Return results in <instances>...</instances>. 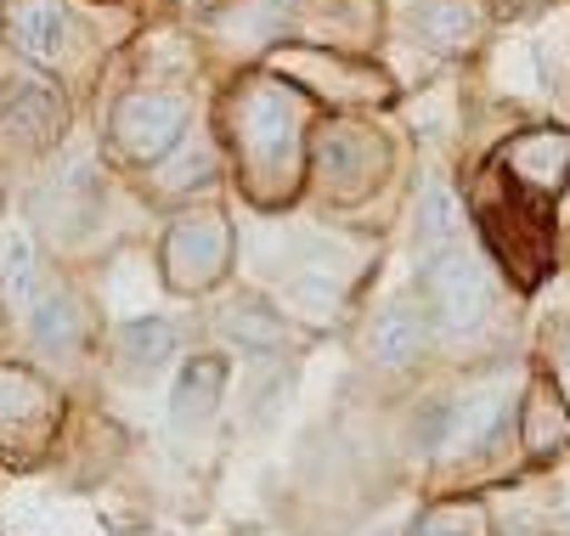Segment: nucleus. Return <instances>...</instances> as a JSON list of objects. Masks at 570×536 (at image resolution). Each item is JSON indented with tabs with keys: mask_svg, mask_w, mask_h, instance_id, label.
<instances>
[{
	"mask_svg": "<svg viewBox=\"0 0 570 536\" xmlns=\"http://www.w3.org/2000/svg\"><path fill=\"white\" fill-rule=\"evenodd\" d=\"M419 288H424L430 311H435V322L446 334H474L485 322V311H492V282H485V266L463 244L424 249Z\"/></svg>",
	"mask_w": 570,
	"mask_h": 536,
	"instance_id": "nucleus-1",
	"label": "nucleus"
},
{
	"mask_svg": "<svg viewBox=\"0 0 570 536\" xmlns=\"http://www.w3.org/2000/svg\"><path fill=\"white\" fill-rule=\"evenodd\" d=\"M114 136L119 147L130 152V159L141 165H158V159H170V152L187 141V102L181 97H125L119 113H114Z\"/></svg>",
	"mask_w": 570,
	"mask_h": 536,
	"instance_id": "nucleus-2",
	"label": "nucleus"
},
{
	"mask_svg": "<svg viewBox=\"0 0 570 536\" xmlns=\"http://www.w3.org/2000/svg\"><path fill=\"white\" fill-rule=\"evenodd\" d=\"M62 125H68V102H62V91L46 80V73H18L12 68L7 80H0V130L7 136L40 147Z\"/></svg>",
	"mask_w": 570,
	"mask_h": 536,
	"instance_id": "nucleus-3",
	"label": "nucleus"
},
{
	"mask_svg": "<svg viewBox=\"0 0 570 536\" xmlns=\"http://www.w3.org/2000/svg\"><path fill=\"white\" fill-rule=\"evenodd\" d=\"M243 136H249L255 165L277 170L294 152V136H299V102L277 86H255L249 102H243Z\"/></svg>",
	"mask_w": 570,
	"mask_h": 536,
	"instance_id": "nucleus-4",
	"label": "nucleus"
},
{
	"mask_svg": "<svg viewBox=\"0 0 570 536\" xmlns=\"http://www.w3.org/2000/svg\"><path fill=\"white\" fill-rule=\"evenodd\" d=\"M165 266H170V282L176 288H204L220 277L226 266V226L215 215H193L181 220L170 244H165Z\"/></svg>",
	"mask_w": 570,
	"mask_h": 536,
	"instance_id": "nucleus-5",
	"label": "nucleus"
},
{
	"mask_svg": "<svg viewBox=\"0 0 570 536\" xmlns=\"http://www.w3.org/2000/svg\"><path fill=\"white\" fill-rule=\"evenodd\" d=\"M503 424H509V385H492V390H469L463 401H452L441 446H452V451H474V446H485V440H492Z\"/></svg>",
	"mask_w": 570,
	"mask_h": 536,
	"instance_id": "nucleus-6",
	"label": "nucleus"
},
{
	"mask_svg": "<svg viewBox=\"0 0 570 536\" xmlns=\"http://www.w3.org/2000/svg\"><path fill=\"white\" fill-rule=\"evenodd\" d=\"M12 46L40 62V68H57L73 46V23L62 18V7H51V0H29V7H18L12 18Z\"/></svg>",
	"mask_w": 570,
	"mask_h": 536,
	"instance_id": "nucleus-7",
	"label": "nucleus"
},
{
	"mask_svg": "<svg viewBox=\"0 0 570 536\" xmlns=\"http://www.w3.org/2000/svg\"><path fill=\"white\" fill-rule=\"evenodd\" d=\"M40 255H35V232L12 215L0 220V299L12 305V311H23V305L40 294Z\"/></svg>",
	"mask_w": 570,
	"mask_h": 536,
	"instance_id": "nucleus-8",
	"label": "nucleus"
},
{
	"mask_svg": "<svg viewBox=\"0 0 570 536\" xmlns=\"http://www.w3.org/2000/svg\"><path fill=\"white\" fill-rule=\"evenodd\" d=\"M424 345H430V317L419 305H390L373 322V356L384 367H406L413 356H424Z\"/></svg>",
	"mask_w": 570,
	"mask_h": 536,
	"instance_id": "nucleus-9",
	"label": "nucleus"
},
{
	"mask_svg": "<svg viewBox=\"0 0 570 536\" xmlns=\"http://www.w3.org/2000/svg\"><path fill=\"white\" fill-rule=\"evenodd\" d=\"M220 339L237 345L243 356H255V350H277L288 339V328H283L277 311H266L261 299H232L220 311Z\"/></svg>",
	"mask_w": 570,
	"mask_h": 536,
	"instance_id": "nucleus-10",
	"label": "nucleus"
},
{
	"mask_svg": "<svg viewBox=\"0 0 570 536\" xmlns=\"http://www.w3.org/2000/svg\"><path fill=\"white\" fill-rule=\"evenodd\" d=\"M23 322H29V339L46 345V350H73L79 345V305L62 294V288H46L23 305Z\"/></svg>",
	"mask_w": 570,
	"mask_h": 536,
	"instance_id": "nucleus-11",
	"label": "nucleus"
},
{
	"mask_svg": "<svg viewBox=\"0 0 570 536\" xmlns=\"http://www.w3.org/2000/svg\"><path fill=\"white\" fill-rule=\"evenodd\" d=\"M176 345H181V334H176V322H165V317L125 322V334H119V356H125L136 373L170 367V361H176Z\"/></svg>",
	"mask_w": 570,
	"mask_h": 536,
	"instance_id": "nucleus-12",
	"label": "nucleus"
},
{
	"mask_svg": "<svg viewBox=\"0 0 570 536\" xmlns=\"http://www.w3.org/2000/svg\"><path fill=\"white\" fill-rule=\"evenodd\" d=\"M220 385H226V361H215V356L193 361L181 373V385H176V407H170L176 424H204L215 413V401H220Z\"/></svg>",
	"mask_w": 570,
	"mask_h": 536,
	"instance_id": "nucleus-13",
	"label": "nucleus"
},
{
	"mask_svg": "<svg viewBox=\"0 0 570 536\" xmlns=\"http://www.w3.org/2000/svg\"><path fill=\"white\" fill-rule=\"evenodd\" d=\"M419 232H424V249H441V244H458L463 232V198L452 187H430L424 204H419Z\"/></svg>",
	"mask_w": 570,
	"mask_h": 536,
	"instance_id": "nucleus-14",
	"label": "nucleus"
},
{
	"mask_svg": "<svg viewBox=\"0 0 570 536\" xmlns=\"http://www.w3.org/2000/svg\"><path fill=\"white\" fill-rule=\"evenodd\" d=\"M419 34L430 46L452 51V46H463L474 34V12L463 7V0H424V7H419Z\"/></svg>",
	"mask_w": 570,
	"mask_h": 536,
	"instance_id": "nucleus-15",
	"label": "nucleus"
},
{
	"mask_svg": "<svg viewBox=\"0 0 570 536\" xmlns=\"http://www.w3.org/2000/svg\"><path fill=\"white\" fill-rule=\"evenodd\" d=\"M485 530V519H480V508H435V514H424L419 519V530L413 536H480Z\"/></svg>",
	"mask_w": 570,
	"mask_h": 536,
	"instance_id": "nucleus-16",
	"label": "nucleus"
},
{
	"mask_svg": "<svg viewBox=\"0 0 570 536\" xmlns=\"http://www.w3.org/2000/svg\"><path fill=\"white\" fill-rule=\"evenodd\" d=\"M40 413V385L23 373H0V418H35Z\"/></svg>",
	"mask_w": 570,
	"mask_h": 536,
	"instance_id": "nucleus-17",
	"label": "nucleus"
},
{
	"mask_svg": "<svg viewBox=\"0 0 570 536\" xmlns=\"http://www.w3.org/2000/svg\"><path fill=\"white\" fill-rule=\"evenodd\" d=\"M209 170H215V152H209V147H187L181 159L165 170V187H170V192H187L193 181H209Z\"/></svg>",
	"mask_w": 570,
	"mask_h": 536,
	"instance_id": "nucleus-18",
	"label": "nucleus"
},
{
	"mask_svg": "<svg viewBox=\"0 0 570 536\" xmlns=\"http://www.w3.org/2000/svg\"><path fill=\"white\" fill-rule=\"evenodd\" d=\"M288 299L299 305L305 317H316V322H322V317H334V282H316V277H294V282H288Z\"/></svg>",
	"mask_w": 570,
	"mask_h": 536,
	"instance_id": "nucleus-19",
	"label": "nucleus"
},
{
	"mask_svg": "<svg viewBox=\"0 0 570 536\" xmlns=\"http://www.w3.org/2000/svg\"><path fill=\"white\" fill-rule=\"evenodd\" d=\"M322 170L328 176H356V136L351 130H334L322 141Z\"/></svg>",
	"mask_w": 570,
	"mask_h": 536,
	"instance_id": "nucleus-20",
	"label": "nucleus"
},
{
	"mask_svg": "<svg viewBox=\"0 0 570 536\" xmlns=\"http://www.w3.org/2000/svg\"><path fill=\"white\" fill-rule=\"evenodd\" d=\"M559 367H564V385H570V334H564V345H559Z\"/></svg>",
	"mask_w": 570,
	"mask_h": 536,
	"instance_id": "nucleus-21",
	"label": "nucleus"
}]
</instances>
